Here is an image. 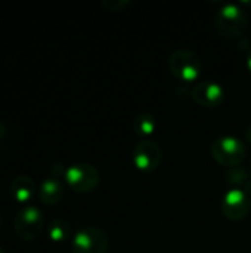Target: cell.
<instances>
[{"label":"cell","instance_id":"obj_13","mask_svg":"<svg viewBox=\"0 0 251 253\" xmlns=\"http://www.w3.org/2000/svg\"><path fill=\"white\" fill-rule=\"evenodd\" d=\"M47 234L53 242H64L71 236V224L65 219H55L49 224Z\"/></svg>","mask_w":251,"mask_h":253},{"label":"cell","instance_id":"obj_1","mask_svg":"<svg viewBox=\"0 0 251 253\" xmlns=\"http://www.w3.org/2000/svg\"><path fill=\"white\" fill-rule=\"evenodd\" d=\"M216 28L226 39H240L249 25V16L237 3L223 4L216 13Z\"/></svg>","mask_w":251,"mask_h":253},{"label":"cell","instance_id":"obj_12","mask_svg":"<svg viewBox=\"0 0 251 253\" xmlns=\"http://www.w3.org/2000/svg\"><path fill=\"white\" fill-rule=\"evenodd\" d=\"M155 126L157 120L155 116H152L151 113H139L133 122V130L142 139H146V136H149L155 130Z\"/></svg>","mask_w":251,"mask_h":253},{"label":"cell","instance_id":"obj_14","mask_svg":"<svg viewBox=\"0 0 251 253\" xmlns=\"http://www.w3.org/2000/svg\"><path fill=\"white\" fill-rule=\"evenodd\" d=\"M127 3H129V0H104V6L108 7V9H111V10L121 9Z\"/></svg>","mask_w":251,"mask_h":253},{"label":"cell","instance_id":"obj_8","mask_svg":"<svg viewBox=\"0 0 251 253\" xmlns=\"http://www.w3.org/2000/svg\"><path fill=\"white\" fill-rule=\"evenodd\" d=\"M250 194L244 188L234 187L228 190L222 200V212L232 221H240L250 212Z\"/></svg>","mask_w":251,"mask_h":253},{"label":"cell","instance_id":"obj_6","mask_svg":"<svg viewBox=\"0 0 251 253\" xmlns=\"http://www.w3.org/2000/svg\"><path fill=\"white\" fill-rule=\"evenodd\" d=\"M65 181L77 193H89L99 184V172L90 163H74L67 168Z\"/></svg>","mask_w":251,"mask_h":253},{"label":"cell","instance_id":"obj_4","mask_svg":"<svg viewBox=\"0 0 251 253\" xmlns=\"http://www.w3.org/2000/svg\"><path fill=\"white\" fill-rule=\"evenodd\" d=\"M108 246L109 240L107 233L92 225L80 228L71 240L72 253H107Z\"/></svg>","mask_w":251,"mask_h":253},{"label":"cell","instance_id":"obj_2","mask_svg":"<svg viewBox=\"0 0 251 253\" xmlns=\"http://www.w3.org/2000/svg\"><path fill=\"white\" fill-rule=\"evenodd\" d=\"M212 156L213 159L225 166V168H237L240 166L247 154L246 144L232 135H225L213 141L212 144Z\"/></svg>","mask_w":251,"mask_h":253},{"label":"cell","instance_id":"obj_19","mask_svg":"<svg viewBox=\"0 0 251 253\" xmlns=\"http://www.w3.org/2000/svg\"><path fill=\"white\" fill-rule=\"evenodd\" d=\"M0 222H1V216H0Z\"/></svg>","mask_w":251,"mask_h":253},{"label":"cell","instance_id":"obj_5","mask_svg":"<svg viewBox=\"0 0 251 253\" xmlns=\"http://www.w3.org/2000/svg\"><path fill=\"white\" fill-rule=\"evenodd\" d=\"M44 228V218L36 206H25L18 211L13 219V230L15 234L24 240L31 242L36 240Z\"/></svg>","mask_w":251,"mask_h":253},{"label":"cell","instance_id":"obj_3","mask_svg":"<svg viewBox=\"0 0 251 253\" xmlns=\"http://www.w3.org/2000/svg\"><path fill=\"white\" fill-rule=\"evenodd\" d=\"M169 68L180 82H195L203 70L201 58L189 49H176L169 56Z\"/></svg>","mask_w":251,"mask_h":253},{"label":"cell","instance_id":"obj_10","mask_svg":"<svg viewBox=\"0 0 251 253\" xmlns=\"http://www.w3.org/2000/svg\"><path fill=\"white\" fill-rule=\"evenodd\" d=\"M64 196V185L55 176H47L38 187V197L44 205H55Z\"/></svg>","mask_w":251,"mask_h":253},{"label":"cell","instance_id":"obj_18","mask_svg":"<svg viewBox=\"0 0 251 253\" xmlns=\"http://www.w3.org/2000/svg\"><path fill=\"white\" fill-rule=\"evenodd\" d=\"M0 253H4V251L1 249V246H0Z\"/></svg>","mask_w":251,"mask_h":253},{"label":"cell","instance_id":"obj_16","mask_svg":"<svg viewBox=\"0 0 251 253\" xmlns=\"http://www.w3.org/2000/svg\"><path fill=\"white\" fill-rule=\"evenodd\" d=\"M247 67H249V70L251 71V47L249 49V53H247Z\"/></svg>","mask_w":251,"mask_h":253},{"label":"cell","instance_id":"obj_15","mask_svg":"<svg viewBox=\"0 0 251 253\" xmlns=\"http://www.w3.org/2000/svg\"><path fill=\"white\" fill-rule=\"evenodd\" d=\"M6 135H7V129H6L4 123L0 122V144H3V141L6 139Z\"/></svg>","mask_w":251,"mask_h":253},{"label":"cell","instance_id":"obj_11","mask_svg":"<svg viewBox=\"0 0 251 253\" xmlns=\"http://www.w3.org/2000/svg\"><path fill=\"white\" fill-rule=\"evenodd\" d=\"M36 182L27 175H18L10 184V194L19 203H27L36 193Z\"/></svg>","mask_w":251,"mask_h":253},{"label":"cell","instance_id":"obj_9","mask_svg":"<svg viewBox=\"0 0 251 253\" xmlns=\"http://www.w3.org/2000/svg\"><path fill=\"white\" fill-rule=\"evenodd\" d=\"M191 96L197 104L203 107H217L225 98V90L216 82L200 80L192 86Z\"/></svg>","mask_w":251,"mask_h":253},{"label":"cell","instance_id":"obj_17","mask_svg":"<svg viewBox=\"0 0 251 253\" xmlns=\"http://www.w3.org/2000/svg\"><path fill=\"white\" fill-rule=\"evenodd\" d=\"M246 135H247V139L251 142V126L247 127V130H246Z\"/></svg>","mask_w":251,"mask_h":253},{"label":"cell","instance_id":"obj_7","mask_svg":"<svg viewBox=\"0 0 251 253\" xmlns=\"http://www.w3.org/2000/svg\"><path fill=\"white\" fill-rule=\"evenodd\" d=\"M161 157H163L161 148L152 139H148V138L141 139L133 147L132 160L136 165V168L143 170V172L155 170L161 163Z\"/></svg>","mask_w":251,"mask_h":253}]
</instances>
